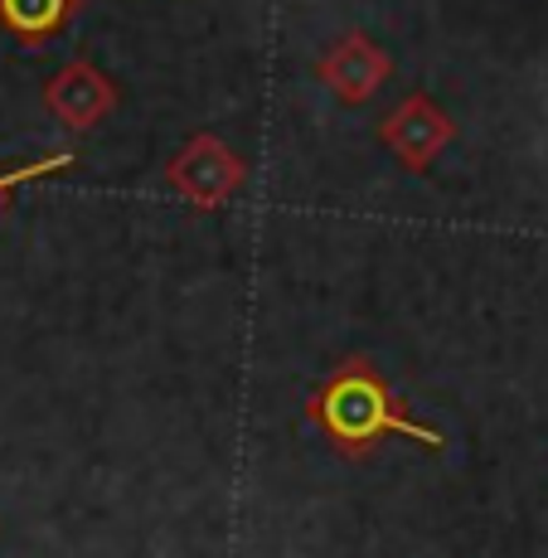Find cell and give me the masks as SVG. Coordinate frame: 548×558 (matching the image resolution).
Masks as SVG:
<instances>
[{
  "label": "cell",
  "instance_id": "cell-1",
  "mask_svg": "<svg viewBox=\"0 0 548 558\" xmlns=\"http://www.w3.org/2000/svg\"><path fill=\"white\" fill-rule=\"evenodd\" d=\"M310 427L326 433V442L340 457L364 461L374 457V447L389 442V437H413L417 447H433L442 452L447 437L433 423L407 413V403L393 393V384L379 374V364L369 355H345L326 379L310 389L306 403Z\"/></svg>",
  "mask_w": 548,
  "mask_h": 558
},
{
  "label": "cell",
  "instance_id": "cell-2",
  "mask_svg": "<svg viewBox=\"0 0 548 558\" xmlns=\"http://www.w3.org/2000/svg\"><path fill=\"white\" fill-rule=\"evenodd\" d=\"M166 185L185 204H195V209H223L248 185V160L233 151L219 132H195L166 160Z\"/></svg>",
  "mask_w": 548,
  "mask_h": 558
},
{
  "label": "cell",
  "instance_id": "cell-3",
  "mask_svg": "<svg viewBox=\"0 0 548 558\" xmlns=\"http://www.w3.org/2000/svg\"><path fill=\"white\" fill-rule=\"evenodd\" d=\"M379 136L389 146V156L407 170H427L437 156L456 142V122L447 117V107L427 93H407V98L393 107L379 122Z\"/></svg>",
  "mask_w": 548,
  "mask_h": 558
},
{
  "label": "cell",
  "instance_id": "cell-4",
  "mask_svg": "<svg viewBox=\"0 0 548 558\" xmlns=\"http://www.w3.org/2000/svg\"><path fill=\"white\" fill-rule=\"evenodd\" d=\"M117 102H122V93H117V83L107 78L98 63L88 59H73L63 63L59 73L45 83V107L53 117H59L69 132H93L98 122L117 112Z\"/></svg>",
  "mask_w": 548,
  "mask_h": 558
},
{
  "label": "cell",
  "instance_id": "cell-5",
  "mask_svg": "<svg viewBox=\"0 0 548 558\" xmlns=\"http://www.w3.org/2000/svg\"><path fill=\"white\" fill-rule=\"evenodd\" d=\"M389 73H393V59L374 45L364 29H345V35H340L336 45L316 59V78L326 83L340 102H350V107L369 102L374 93L383 88V78H389Z\"/></svg>",
  "mask_w": 548,
  "mask_h": 558
},
{
  "label": "cell",
  "instance_id": "cell-6",
  "mask_svg": "<svg viewBox=\"0 0 548 558\" xmlns=\"http://www.w3.org/2000/svg\"><path fill=\"white\" fill-rule=\"evenodd\" d=\"M73 5H78V0H0V29L35 49L69 25Z\"/></svg>",
  "mask_w": 548,
  "mask_h": 558
},
{
  "label": "cell",
  "instance_id": "cell-7",
  "mask_svg": "<svg viewBox=\"0 0 548 558\" xmlns=\"http://www.w3.org/2000/svg\"><path fill=\"white\" fill-rule=\"evenodd\" d=\"M69 166H73V151H49L39 160H25V166L0 170V204L15 195L20 185H29V180H49V175H59V170H69Z\"/></svg>",
  "mask_w": 548,
  "mask_h": 558
}]
</instances>
